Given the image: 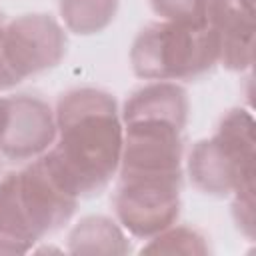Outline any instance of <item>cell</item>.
<instances>
[{
    "label": "cell",
    "mask_w": 256,
    "mask_h": 256,
    "mask_svg": "<svg viewBox=\"0 0 256 256\" xmlns=\"http://www.w3.org/2000/svg\"><path fill=\"white\" fill-rule=\"evenodd\" d=\"M56 140L48 160L78 198L100 196L118 174L124 128L112 94L72 88L54 108Z\"/></svg>",
    "instance_id": "obj_1"
},
{
    "label": "cell",
    "mask_w": 256,
    "mask_h": 256,
    "mask_svg": "<svg viewBox=\"0 0 256 256\" xmlns=\"http://www.w3.org/2000/svg\"><path fill=\"white\" fill-rule=\"evenodd\" d=\"M78 196L56 172L46 152L22 170L0 178V254H26L64 228Z\"/></svg>",
    "instance_id": "obj_2"
},
{
    "label": "cell",
    "mask_w": 256,
    "mask_h": 256,
    "mask_svg": "<svg viewBox=\"0 0 256 256\" xmlns=\"http://www.w3.org/2000/svg\"><path fill=\"white\" fill-rule=\"evenodd\" d=\"M254 118L246 108L228 110L214 136L198 140L186 160L190 184L214 198L254 194Z\"/></svg>",
    "instance_id": "obj_3"
},
{
    "label": "cell",
    "mask_w": 256,
    "mask_h": 256,
    "mask_svg": "<svg viewBox=\"0 0 256 256\" xmlns=\"http://www.w3.org/2000/svg\"><path fill=\"white\" fill-rule=\"evenodd\" d=\"M218 64V44L212 30L180 22H150L130 48L132 72L142 80L192 82Z\"/></svg>",
    "instance_id": "obj_4"
},
{
    "label": "cell",
    "mask_w": 256,
    "mask_h": 256,
    "mask_svg": "<svg viewBox=\"0 0 256 256\" xmlns=\"http://www.w3.org/2000/svg\"><path fill=\"white\" fill-rule=\"evenodd\" d=\"M66 32L48 14H22L0 26V92L56 68L66 56Z\"/></svg>",
    "instance_id": "obj_5"
},
{
    "label": "cell",
    "mask_w": 256,
    "mask_h": 256,
    "mask_svg": "<svg viewBox=\"0 0 256 256\" xmlns=\"http://www.w3.org/2000/svg\"><path fill=\"white\" fill-rule=\"evenodd\" d=\"M182 172L118 176L112 206L118 224L134 238L150 240L180 216Z\"/></svg>",
    "instance_id": "obj_6"
},
{
    "label": "cell",
    "mask_w": 256,
    "mask_h": 256,
    "mask_svg": "<svg viewBox=\"0 0 256 256\" xmlns=\"http://www.w3.org/2000/svg\"><path fill=\"white\" fill-rule=\"evenodd\" d=\"M124 128L116 176L182 172L184 126L164 118H120Z\"/></svg>",
    "instance_id": "obj_7"
},
{
    "label": "cell",
    "mask_w": 256,
    "mask_h": 256,
    "mask_svg": "<svg viewBox=\"0 0 256 256\" xmlns=\"http://www.w3.org/2000/svg\"><path fill=\"white\" fill-rule=\"evenodd\" d=\"M56 140L52 106L32 94H14L0 100V156L10 162H30Z\"/></svg>",
    "instance_id": "obj_8"
},
{
    "label": "cell",
    "mask_w": 256,
    "mask_h": 256,
    "mask_svg": "<svg viewBox=\"0 0 256 256\" xmlns=\"http://www.w3.org/2000/svg\"><path fill=\"white\" fill-rule=\"evenodd\" d=\"M206 24L218 44V64L230 72L248 70L254 48V2L210 0Z\"/></svg>",
    "instance_id": "obj_9"
},
{
    "label": "cell",
    "mask_w": 256,
    "mask_h": 256,
    "mask_svg": "<svg viewBox=\"0 0 256 256\" xmlns=\"http://www.w3.org/2000/svg\"><path fill=\"white\" fill-rule=\"evenodd\" d=\"M70 254H128L124 228L108 216H86L68 234Z\"/></svg>",
    "instance_id": "obj_10"
},
{
    "label": "cell",
    "mask_w": 256,
    "mask_h": 256,
    "mask_svg": "<svg viewBox=\"0 0 256 256\" xmlns=\"http://www.w3.org/2000/svg\"><path fill=\"white\" fill-rule=\"evenodd\" d=\"M120 0H60L58 10L64 26L78 36L104 32L116 18Z\"/></svg>",
    "instance_id": "obj_11"
},
{
    "label": "cell",
    "mask_w": 256,
    "mask_h": 256,
    "mask_svg": "<svg viewBox=\"0 0 256 256\" xmlns=\"http://www.w3.org/2000/svg\"><path fill=\"white\" fill-rule=\"evenodd\" d=\"M146 254H208V238L190 226H176L162 230L160 234L152 236L148 244L142 246Z\"/></svg>",
    "instance_id": "obj_12"
},
{
    "label": "cell",
    "mask_w": 256,
    "mask_h": 256,
    "mask_svg": "<svg viewBox=\"0 0 256 256\" xmlns=\"http://www.w3.org/2000/svg\"><path fill=\"white\" fill-rule=\"evenodd\" d=\"M152 12L166 22L206 26L210 0H148Z\"/></svg>",
    "instance_id": "obj_13"
},
{
    "label": "cell",
    "mask_w": 256,
    "mask_h": 256,
    "mask_svg": "<svg viewBox=\"0 0 256 256\" xmlns=\"http://www.w3.org/2000/svg\"><path fill=\"white\" fill-rule=\"evenodd\" d=\"M232 214L238 228L246 234L248 240L254 238V194L244 196H232Z\"/></svg>",
    "instance_id": "obj_14"
},
{
    "label": "cell",
    "mask_w": 256,
    "mask_h": 256,
    "mask_svg": "<svg viewBox=\"0 0 256 256\" xmlns=\"http://www.w3.org/2000/svg\"><path fill=\"white\" fill-rule=\"evenodd\" d=\"M0 178H2V156H0Z\"/></svg>",
    "instance_id": "obj_15"
},
{
    "label": "cell",
    "mask_w": 256,
    "mask_h": 256,
    "mask_svg": "<svg viewBox=\"0 0 256 256\" xmlns=\"http://www.w3.org/2000/svg\"><path fill=\"white\" fill-rule=\"evenodd\" d=\"M2 24H4V16L0 14V26H2Z\"/></svg>",
    "instance_id": "obj_16"
},
{
    "label": "cell",
    "mask_w": 256,
    "mask_h": 256,
    "mask_svg": "<svg viewBox=\"0 0 256 256\" xmlns=\"http://www.w3.org/2000/svg\"><path fill=\"white\" fill-rule=\"evenodd\" d=\"M0 100H2V98H0Z\"/></svg>",
    "instance_id": "obj_17"
}]
</instances>
